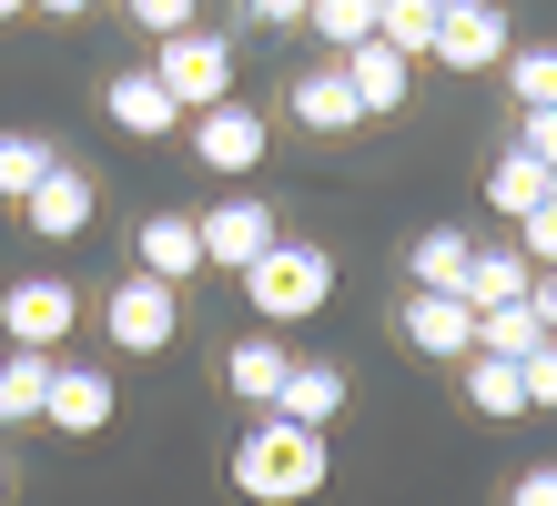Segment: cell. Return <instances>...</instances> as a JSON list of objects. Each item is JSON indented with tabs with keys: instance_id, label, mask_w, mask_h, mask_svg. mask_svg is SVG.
Wrapping results in <instances>:
<instances>
[{
	"instance_id": "1",
	"label": "cell",
	"mask_w": 557,
	"mask_h": 506,
	"mask_svg": "<svg viewBox=\"0 0 557 506\" xmlns=\"http://www.w3.org/2000/svg\"><path fill=\"white\" fill-rule=\"evenodd\" d=\"M324 477H335V456H324L314 425L253 416L234 435V496H253V506H305V496H324Z\"/></svg>"
},
{
	"instance_id": "2",
	"label": "cell",
	"mask_w": 557,
	"mask_h": 506,
	"mask_svg": "<svg viewBox=\"0 0 557 506\" xmlns=\"http://www.w3.org/2000/svg\"><path fill=\"white\" fill-rule=\"evenodd\" d=\"M244 284V304L264 324H314L324 304H335V254L324 244H274L264 263H253V274H234Z\"/></svg>"
},
{
	"instance_id": "3",
	"label": "cell",
	"mask_w": 557,
	"mask_h": 506,
	"mask_svg": "<svg viewBox=\"0 0 557 506\" xmlns=\"http://www.w3.org/2000/svg\"><path fill=\"white\" fill-rule=\"evenodd\" d=\"M152 82L183 101V122L213 112V101H234V41L193 21V30H173V41H152Z\"/></svg>"
},
{
	"instance_id": "4",
	"label": "cell",
	"mask_w": 557,
	"mask_h": 506,
	"mask_svg": "<svg viewBox=\"0 0 557 506\" xmlns=\"http://www.w3.org/2000/svg\"><path fill=\"white\" fill-rule=\"evenodd\" d=\"M102 334L122 355H173V334H183V294L173 284H152V274H122L102 294Z\"/></svg>"
},
{
	"instance_id": "5",
	"label": "cell",
	"mask_w": 557,
	"mask_h": 506,
	"mask_svg": "<svg viewBox=\"0 0 557 506\" xmlns=\"http://www.w3.org/2000/svg\"><path fill=\"white\" fill-rule=\"evenodd\" d=\"M203 223V274H253L284 233H274V202H253V193H223L213 213H193Z\"/></svg>"
},
{
	"instance_id": "6",
	"label": "cell",
	"mask_w": 557,
	"mask_h": 506,
	"mask_svg": "<svg viewBox=\"0 0 557 506\" xmlns=\"http://www.w3.org/2000/svg\"><path fill=\"white\" fill-rule=\"evenodd\" d=\"M507 51H517V30H507L497 0H446L436 51H425V61H446V72H507Z\"/></svg>"
},
{
	"instance_id": "7",
	"label": "cell",
	"mask_w": 557,
	"mask_h": 506,
	"mask_svg": "<svg viewBox=\"0 0 557 506\" xmlns=\"http://www.w3.org/2000/svg\"><path fill=\"white\" fill-rule=\"evenodd\" d=\"M72 314H82V294L51 284V274H30V284L0 294V334H11L21 355H61V345H72Z\"/></svg>"
},
{
	"instance_id": "8",
	"label": "cell",
	"mask_w": 557,
	"mask_h": 506,
	"mask_svg": "<svg viewBox=\"0 0 557 506\" xmlns=\"http://www.w3.org/2000/svg\"><path fill=\"white\" fill-rule=\"evenodd\" d=\"M264 112H253V101H213V112H193V162H203V173H223V183H244L253 162H264Z\"/></svg>"
},
{
	"instance_id": "9",
	"label": "cell",
	"mask_w": 557,
	"mask_h": 506,
	"mask_svg": "<svg viewBox=\"0 0 557 506\" xmlns=\"http://www.w3.org/2000/svg\"><path fill=\"white\" fill-rule=\"evenodd\" d=\"M112 375H102V365H82V355H61L51 365V395H41V425H61V435H102L112 425Z\"/></svg>"
},
{
	"instance_id": "10",
	"label": "cell",
	"mask_w": 557,
	"mask_h": 506,
	"mask_svg": "<svg viewBox=\"0 0 557 506\" xmlns=\"http://www.w3.org/2000/svg\"><path fill=\"white\" fill-rule=\"evenodd\" d=\"M91 202H102V193H91V173H82V162H51V173L30 183L21 223L41 233V244H72V233H91Z\"/></svg>"
},
{
	"instance_id": "11",
	"label": "cell",
	"mask_w": 557,
	"mask_h": 506,
	"mask_svg": "<svg viewBox=\"0 0 557 506\" xmlns=\"http://www.w3.org/2000/svg\"><path fill=\"white\" fill-rule=\"evenodd\" d=\"M406 345L416 355H436V365H467L476 355V304H456V294H406Z\"/></svg>"
},
{
	"instance_id": "12",
	"label": "cell",
	"mask_w": 557,
	"mask_h": 506,
	"mask_svg": "<svg viewBox=\"0 0 557 506\" xmlns=\"http://www.w3.org/2000/svg\"><path fill=\"white\" fill-rule=\"evenodd\" d=\"M143 263H133V274H152V284H193V274H203V223H193V213H143V244H133Z\"/></svg>"
},
{
	"instance_id": "13",
	"label": "cell",
	"mask_w": 557,
	"mask_h": 506,
	"mask_svg": "<svg viewBox=\"0 0 557 506\" xmlns=\"http://www.w3.org/2000/svg\"><path fill=\"white\" fill-rule=\"evenodd\" d=\"M335 72L355 82V112H366V122H385V112H406V91H416V61H406V51H385V41H366V51H345Z\"/></svg>"
},
{
	"instance_id": "14",
	"label": "cell",
	"mask_w": 557,
	"mask_h": 506,
	"mask_svg": "<svg viewBox=\"0 0 557 506\" xmlns=\"http://www.w3.org/2000/svg\"><path fill=\"white\" fill-rule=\"evenodd\" d=\"M102 112H112V132H133V143H162V132H183V101L162 91L152 72H112Z\"/></svg>"
},
{
	"instance_id": "15",
	"label": "cell",
	"mask_w": 557,
	"mask_h": 506,
	"mask_svg": "<svg viewBox=\"0 0 557 506\" xmlns=\"http://www.w3.org/2000/svg\"><path fill=\"white\" fill-rule=\"evenodd\" d=\"M284 375H294V355L274 345V334H244V345H223V385H234V405H253V416H274Z\"/></svg>"
},
{
	"instance_id": "16",
	"label": "cell",
	"mask_w": 557,
	"mask_h": 506,
	"mask_svg": "<svg viewBox=\"0 0 557 506\" xmlns=\"http://www.w3.org/2000/svg\"><path fill=\"white\" fill-rule=\"evenodd\" d=\"M467 263H476V233L467 223H436V233H416L406 274H416V294H456V304H467Z\"/></svg>"
},
{
	"instance_id": "17",
	"label": "cell",
	"mask_w": 557,
	"mask_h": 506,
	"mask_svg": "<svg viewBox=\"0 0 557 506\" xmlns=\"http://www.w3.org/2000/svg\"><path fill=\"white\" fill-rule=\"evenodd\" d=\"M274 416L284 425H335L345 416V365H324V355H305V365H294V375H284V395H274Z\"/></svg>"
},
{
	"instance_id": "18",
	"label": "cell",
	"mask_w": 557,
	"mask_h": 506,
	"mask_svg": "<svg viewBox=\"0 0 557 506\" xmlns=\"http://www.w3.org/2000/svg\"><path fill=\"white\" fill-rule=\"evenodd\" d=\"M528 284H537V263L517 254V244H476V263H467V304H476V314H497V304H528Z\"/></svg>"
},
{
	"instance_id": "19",
	"label": "cell",
	"mask_w": 557,
	"mask_h": 506,
	"mask_svg": "<svg viewBox=\"0 0 557 506\" xmlns=\"http://www.w3.org/2000/svg\"><path fill=\"white\" fill-rule=\"evenodd\" d=\"M294 122H314V132H355V122H366V112H355V82L335 72V61L294 72Z\"/></svg>"
},
{
	"instance_id": "20",
	"label": "cell",
	"mask_w": 557,
	"mask_h": 506,
	"mask_svg": "<svg viewBox=\"0 0 557 506\" xmlns=\"http://www.w3.org/2000/svg\"><path fill=\"white\" fill-rule=\"evenodd\" d=\"M51 365H61V355H21V345H0V425H41Z\"/></svg>"
},
{
	"instance_id": "21",
	"label": "cell",
	"mask_w": 557,
	"mask_h": 506,
	"mask_svg": "<svg viewBox=\"0 0 557 506\" xmlns=\"http://www.w3.org/2000/svg\"><path fill=\"white\" fill-rule=\"evenodd\" d=\"M547 183H557V173H537V162H528V152L507 143L497 162H486V213H507V223H528L537 202H547Z\"/></svg>"
},
{
	"instance_id": "22",
	"label": "cell",
	"mask_w": 557,
	"mask_h": 506,
	"mask_svg": "<svg viewBox=\"0 0 557 506\" xmlns=\"http://www.w3.org/2000/svg\"><path fill=\"white\" fill-rule=\"evenodd\" d=\"M436 21H446V0H375V41L406 51V61L436 51Z\"/></svg>"
},
{
	"instance_id": "23",
	"label": "cell",
	"mask_w": 557,
	"mask_h": 506,
	"mask_svg": "<svg viewBox=\"0 0 557 506\" xmlns=\"http://www.w3.org/2000/svg\"><path fill=\"white\" fill-rule=\"evenodd\" d=\"M537 345H547L537 304H497V314H476V355H497V365H528Z\"/></svg>"
},
{
	"instance_id": "24",
	"label": "cell",
	"mask_w": 557,
	"mask_h": 506,
	"mask_svg": "<svg viewBox=\"0 0 557 506\" xmlns=\"http://www.w3.org/2000/svg\"><path fill=\"white\" fill-rule=\"evenodd\" d=\"M467 405H476L486 425L528 416V375H517V365H497V355H467Z\"/></svg>"
},
{
	"instance_id": "25",
	"label": "cell",
	"mask_w": 557,
	"mask_h": 506,
	"mask_svg": "<svg viewBox=\"0 0 557 506\" xmlns=\"http://www.w3.org/2000/svg\"><path fill=\"white\" fill-rule=\"evenodd\" d=\"M51 132H0V202H30V183L51 173Z\"/></svg>"
},
{
	"instance_id": "26",
	"label": "cell",
	"mask_w": 557,
	"mask_h": 506,
	"mask_svg": "<svg viewBox=\"0 0 557 506\" xmlns=\"http://www.w3.org/2000/svg\"><path fill=\"white\" fill-rule=\"evenodd\" d=\"M305 21H314V41H324V51H335V61L375 41V0H314V11H305Z\"/></svg>"
},
{
	"instance_id": "27",
	"label": "cell",
	"mask_w": 557,
	"mask_h": 506,
	"mask_svg": "<svg viewBox=\"0 0 557 506\" xmlns=\"http://www.w3.org/2000/svg\"><path fill=\"white\" fill-rule=\"evenodd\" d=\"M507 91H517V112H557V41L507 51Z\"/></svg>"
},
{
	"instance_id": "28",
	"label": "cell",
	"mask_w": 557,
	"mask_h": 506,
	"mask_svg": "<svg viewBox=\"0 0 557 506\" xmlns=\"http://www.w3.org/2000/svg\"><path fill=\"white\" fill-rule=\"evenodd\" d=\"M517 254H528V263H557V183H547V202H537V213L517 223Z\"/></svg>"
},
{
	"instance_id": "29",
	"label": "cell",
	"mask_w": 557,
	"mask_h": 506,
	"mask_svg": "<svg viewBox=\"0 0 557 506\" xmlns=\"http://www.w3.org/2000/svg\"><path fill=\"white\" fill-rule=\"evenodd\" d=\"M517 152H528L537 173H557V112H517Z\"/></svg>"
},
{
	"instance_id": "30",
	"label": "cell",
	"mask_w": 557,
	"mask_h": 506,
	"mask_svg": "<svg viewBox=\"0 0 557 506\" xmlns=\"http://www.w3.org/2000/svg\"><path fill=\"white\" fill-rule=\"evenodd\" d=\"M507 506H557V456H537V466H517V486H507Z\"/></svg>"
},
{
	"instance_id": "31",
	"label": "cell",
	"mask_w": 557,
	"mask_h": 506,
	"mask_svg": "<svg viewBox=\"0 0 557 506\" xmlns=\"http://www.w3.org/2000/svg\"><path fill=\"white\" fill-rule=\"evenodd\" d=\"M133 21L152 30V41H173V30H193V0H133Z\"/></svg>"
},
{
	"instance_id": "32",
	"label": "cell",
	"mask_w": 557,
	"mask_h": 506,
	"mask_svg": "<svg viewBox=\"0 0 557 506\" xmlns=\"http://www.w3.org/2000/svg\"><path fill=\"white\" fill-rule=\"evenodd\" d=\"M517 375H528V405H557V334H547L528 365H517Z\"/></svg>"
},
{
	"instance_id": "33",
	"label": "cell",
	"mask_w": 557,
	"mask_h": 506,
	"mask_svg": "<svg viewBox=\"0 0 557 506\" xmlns=\"http://www.w3.org/2000/svg\"><path fill=\"white\" fill-rule=\"evenodd\" d=\"M528 304H537V324L557 334V263H537V284H528Z\"/></svg>"
},
{
	"instance_id": "34",
	"label": "cell",
	"mask_w": 557,
	"mask_h": 506,
	"mask_svg": "<svg viewBox=\"0 0 557 506\" xmlns=\"http://www.w3.org/2000/svg\"><path fill=\"white\" fill-rule=\"evenodd\" d=\"M244 11H253V21H274V30H294V21L314 11V0H244Z\"/></svg>"
},
{
	"instance_id": "35",
	"label": "cell",
	"mask_w": 557,
	"mask_h": 506,
	"mask_svg": "<svg viewBox=\"0 0 557 506\" xmlns=\"http://www.w3.org/2000/svg\"><path fill=\"white\" fill-rule=\"evenodd\" d=\"M30 11H51V21H82V11H91V0H30Z\"/></svg>"
},
{
	"instance_id": "36",
	"label": "cell",
	"mask_w": 557,
	"mask_h": 506,
	"mask_svg": "<svg viewBox=\"0 0 557 506\" xmlns=\"http://www.w3.org/2000/svg\"><path fill=\"white\" fill-rule=\"evenodd\" d=\"M21 11H30V0H0V21H21Z\"/></svg>"
},
{
	"instance_id": "37",
	"label": "cell",
	"mask_w": 557,
	"mask_h": 506,
	"mask_svg": "<svg viewBox=\"0 0 557 506\" xmlns=\"http://www.w3.org/2000/svg\"><path fill=\"white\" fill-rule=\"evenodd\" d=\"M0 496H11V477H0Z\"/></svg>"
}]
</instances>
